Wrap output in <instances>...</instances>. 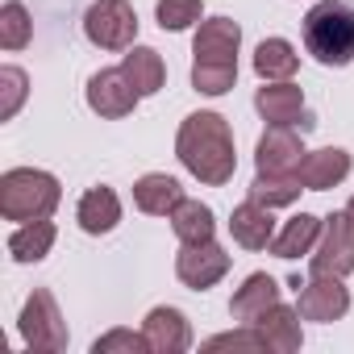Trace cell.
<instances>
[{"instance_id": "obj_26", "label": "cell", "mask_w": 354, "mask_h": 354, "mask_svg": "<svg viewBox=\"0 0 354 354\" xmlns=\"http://www.w3.org/2000/svg\"><path fill=\"white\" fill-rule=\"evenodd\" d=\"M30 34H34V21H30L26 5L21 0H9V5L0 9V46L21 50V46H30Z\"/></svg>"}, {"instance_id": "obj_15", "label": "cell", "mask_w": 354, "mask_h": 354, "mask_svg": "<svg viewBox=\"0 0 354 354\" xmlns=\"http://www.w3.org/2000/svg\"><path fill=\"white\" fill-rule=\"evenodd\" d=\"M230 234H234V242H238V246H246V250H267V246H271V238H275L271 209H267V205H259V201L238 205V209H234V217H230Z\"/></svg>"}, {"instance_id": "obj_25", "label": "cell", "mask_w": 354, "mask_h": 354, "mask_svg": "<svg viewBox=\"0 0 354 354\" xmlns=\"http://www.w3.org/2000/svg\"><path fill=\"white\" fill-rule=\"evenodd\" d=\"M300 192H304L300 175H267V171H259L254 184H250V201H259V205H267V209L292 205Z\"/></svg>"}, {"instance_id": "obj_4", "label": "cell", "mask_w": 354, "mask_h": 354, "mask_svg": "<svg viewBox=\"0 0 354 354\" xmlns=\"http://www.w3.org/2000/svg\"><path fill=\"white\" fill-rule=\"evenodd\" d=\"M63 201V188L50 171L13 167L0 175V213L5 221H46Z\"/></svg>"}, {"instance_id": "obj_11", "label": "cell", "mask_w": 354, "mask_h": 354, "mask_svg": "<svg viewBox=\"0 0 354 354\" xmlns=\"http://www.w3.org/2000/svg\"><path fill=\"white\" fill-rule=\"evenodd\" d=\"M225 271H230V254L213 238L209 242H184L180 259H175V275H180L188 288H196V292L213 288Z\"/></svg>"}, {"instance_id": "obj_30", "label": "cell", "mask_w": 354, "mask_h": 354, "mask_svg": "<svg viewBox=\"0 0 354 354\" xmlns=\"http://www.w3.org/2000/svg\"><path fill=\"white\" fill-rule=\"evenodd\" d=\"M192 21H201V0H158L162 30H188Z\"/></svg>"}, {"instance_id": "obj_31", "label": "cell", "mask_w": 354, "mask_h": 354, "mask_svg": "<svg viewBox=\"0 0 354 354\" xmlns=\"http://www.w3.org/2000/svg\"><path fill=\"white\" fill-rule=\"evenodd\" d=\"M346 221H350V230H354V196H350V205H346Z\"/></svg>"}, {"instance_id": "obj_22", "label": "cell", "mask_w": 354, "mask_h": 354, "mask_svg": "<svg viewBox=\"0 0 354 354\" xmlns=\"http://www.w3.org/2000/svg\"><path fill=\"white\" fill-rule=\"evenodd\" d=\"M171 230H175V238H180V242H209L213 230H217V221H213V209L209 205L184 196L180 205L171 209Z\"/></svg>"}, {"instance_id": "obj_14", "label": "cell", "mask_w": 354, "mask_h": 354, "mask_svg": "<svg viewBox=\"0 0 354 354\" xmlns=\"http://www.w3.org/2000/svg\"><path fill=\"white\" fill-rule=\"evenodd\" d=\"M304 192H325V188H337L346 175H350V154L337 150V146H325V150H313L300 158L296 167Z\"/></svg>"}, {"instance_id": "obj_28", "label": "cell", "mask_w": 354, "mask_h": 354, "mask_svg": "<svg viewBox=\"0 0 354 354\" xmlns=\"http://www.w3.org/2000/svg\"><path fill=\"white\" fill-rule=\"evenodd\" d=\"M205 350H209V354H213V350H250V354H263V350H271V346H267V337H263L254 325H246V329H234V333H217V337H209Z\"/></svg>"}, {"instance_id": "obj_16", "label": "cell", "mask_w": 354, "mask_h": 354, "mask_svg": "<svg viewBox=\"0 0 354 354\" xmlns=\"http://www.w3.org/2000/svg\"><path fill=\"white\" fill-rule=\"evenodd\" d=\"M271 304H279V283L267 275V271H254L238 292H234V300H230V313H234V321H242V325H254Z\"/></svg>"}, {"instance_id": "obj_20", "label": "cell", "mask_w": 354, "mask_h": 354, "mask_svg": "<svg viewBox=\"0 0 354 354\" xmlns=\"http://www.w3.org/2000/svg\"><path fill=\"white\" fill-rule=\"evenodd\" d=\"M321 217H313V213H300V217H292L275 238H271V254L275 259H300V254H313V246H317V238H321Z\"/></svg>"}, {"instance_id": "obj_13", "label": "cell", "mask_w": 354, "mask_h": 354, "mask_svg": "<svg viewBox=\"0 0 354 354\" xmlns=\"http://www.w3.org/2000/svg\"><path fill=\"white\" fill-rule=\"evenodd\" d=\"M304 154H308V150L300 146V138L292 133V125H271V129L259 138L254 162H259V171H267V175H296V167H300Z\"/></svg>"}, {"instance_id": "obj_1", "label": "cell", "mask_w": 354, "mask_h": 354, "mask_svg": "<svg viewBox=\"0 0 354 354\" xmlns=\"http://www.w3.org/2000/svg\"><path fill=\"white\" fill-rule=\"evenodd\" d=\"M175 154H180V162L209 188L230 184L234 171H238L234 138H230V125H225L221 113H192V117H184L180 138H175Z\"/></svg>"}, {"instance_id": "obj_21", "label": "cell", "mask_w": 354, "mask_h": 354, "mask_svg": "<svg viewBox=\"0 0 354 354\" xmlns=\"http://www.w3.org/2000/svg\"><path fill=\"white\" fill-rule=\"evenodd\" d=\"M121 71L129 75V84L138 88V96H154L162 88V80H167V67H162L158 50H150V46H129Z\"/></svg>"}, {"instance_id": "obj_27", "label": "cell", "mask_w": 354, "mask_h": 354, "mask_svg": "<svg viewBox=\"0 0 354 354\" xmlns=\"http://www.w3.org/2000/svg\"><path fill=\"white\" fill-rule=\"evenodd\" d=\"M26 100V71L21 67H0V121H13Z\"/></svg>"}, {"instance_id": "obj_12", "label": "cell", "mask_w": 354, "mask_h": 354, "mask_svg": "<svg viewBox=\"0 0 354 354\" xmlns=\"http://www.w3.org/2000/svg\"><path fill=\"white\" fill-rule=\"evenodd\" d=\"M142 333H146V342H150L154 354H184V350L192 346V325H188V317H184L180 308H167V304H158V308L146 313Z\"/></svg>"}, {"instance_id": "obj_18", "label": "cell", "mask_w": 354, "mask_h": 354, "mask_svg": "<svg viewBox=\"0 0 354 354\" xmlns=\"http://www.w3.org/2000/svg\"><path fill=\"white\" fill-rule=\"evenodd\" d=\"M184 201V188L180 180H171V175H142L133 184V205L150 217H171V209Z\"/></svg>"}, {"instance_id": "obj_23", "label": "cell", "mask_w": 354, "mask_h": 354, "mask_svg": "<svg viewBox=\"0 0 354 354\" xmlns=\"http://www.w3.org/2000/svg\"><path fill=\"white\" fill-rule=\"evenodd\" d=\"M55 246V225L50 221H21V230H13L9 238V254L17 263H42Z\"/></svg>"}, {"instance_id": "obj_5", "label": "cell", "mask_w": 354, "mask_h": 354, "mask_svg": "<svg viewBox=\"0 0 354 354\" xmlns=\"http://www.w3.org/2000/svg\"><path fill=\"white\" fill-rule=\"evenodd\" d=\"M84 34L100 50H129L138 38V13L129 0H96L84 13Z\"/></svg>"}, {"instance_id": "obj_19", "label": "cell", "mask_w": 354, "mask_h": 354, "mask_svg": "<svg viewBox=\"0 0 354 354\" xmlns=\"http://www.w3.org/2000/svg\"><path fill=\"white\" fill-rule=\"evenodd\" d=\"M254 329H259V333L267 337V346H271V350H279V354L300 350V308L271 304V308L254 321Z\"/></svg>"}, {"instance_id": "obj_10", "label": "cell", "mask_w": 354, "mask_h": 354, "mask_svg": "<svg viewBox=\"0 0 354 354\" xmlns=\"http://www.w3.org/2000/svg\"><path fill=\"white\" fill-rule=\"evenodd\" d=\"M296 308L304 321H337L346 317L350 308V292L337 275H313V283H300L296 288Z\"/></svg>"}, {"instance_id": "obj_8", "label": "cell", "mask_w": 354, "mask_h": 354, "mask_svg": "<svg viewBox=\"0 0 354 354\" xmlns=\"http://www.w3.org/2000/svg\"><path fill=\"white\" fill-rule=\"evenodd\" d=\"M254 109H259L263 121H271V125H300V133H308V129L317 125L313 113H308V104H304V92H300L296 84H288V80L263 84V88L254 92Z\"/></svg>"}, {"instance_id": "obj_6", "label": "cell", "mask_w": 354, "mask_h": 354, "mask_svg": "<svg viewBox=\"0 0 354 354\" xmlns=\"http://www.w3.org/2000/svg\"><path fill=\"white\" fill-rule=\"evenodd\" d=\"M21 337L30 350H46V354H59L67 350V321L55 304V296L46 288H34V296L26 300L21 308Z\"/></svg>"}, {"instance_id": "obj_29", "label": "cell", "mask_w": 354, "mask_h": 354, "mask_svg": "<svg viewBox=\"0 0 354 354\" xmlns=\"http://www.w3.org/2000/svg\"><path fill=\"white\" fill-rule=\"evenodd\" d=\"M117 350H125V354H150V342H146V333H133V329H113V333H104V337L92 342V354H117Z\"/></svg>"}, {"instance_id": "obj_3", "label": "cell", "mask_w": 354, "mask_h": 354, "mask_svg": "<svg viewBox=\"0 0 354 354\" xmlns=\"http://www.w3.org/2000/svg\"><path fill=\"white\" fill-rule=\"evenodd\" d=\"M304 50L325 67H346L354 59V5L321 0L304 17Z\"/></svg>"}, {"instance_id": "obj_9", "label": "cell", "mask_w": 354, "mask_h": 354, "mask_svg": "<svg viewBox=\"0 0 354 354\" xmlns=\"http://www.w3.org/2000/svg\"><path fill=\"white\" fill-rule=\"evenodd\" d=\"M138 104V88L129 84V75L121 67H104L88 80V109L117 121V117H129Z\"/></svg>"}, {"instance_id": "obj_24", "label": "cell", "mask_w": 354, "mask_h": 354, "mask_svg": "<svg viewBox=\"0 0 354 354\" xmlns=\"http://www.w3.org/2000/svg\"><path fill=\"white\" fill-rule=\"evenodd\" d=\"M296 67H300V59H296L292 42H283V38H267V42H259V50H254V71H259L267 84H275V80H292Z\"/></svg>"}, {"instance_id": "obj_17", "label": "cell", "mask_w": 354, "mask_h": 354, "mask_svg": "<svg viewBox=\"0 0 354 354\" xmlns=\"http://www.w3.org/2000/svg\"><path fill=\"white\" fill-rule=\"evenodd\" d=\"M75 217H80V230H84V234H109V230H117V221H121V201H117L113 188H88V192L80 196Z\"/></svg>"}, {"instance_id": "obj_7", "label": "cell", "mask_w": 354, "mask_h": 354, "mask_svg": "<svg viewBox=\"0 0 354 354\" xmlns=\"http://www.w3.org/2000/svg\"><path fill=\"white\" fill-rule=\"evenodd\" d=\"M354 271V230L346 221V213L325 217L321 238L313 246V275H337L346 279Z\"/></svg>"}, {"instance_id": "obj_2", "label": "cell", "mask_w": 354, "mask_h": 354, "mask_svg": "<svg viewBox=\"0 0 354 354\" xmlns=\"http://www.w3.org/2000/svg\"><path fill=\"white\" fill-rule=\"evenodd\" d=\"M238 46H242V30L230 17H213L201 21L196 42H192V84L205 96H225L238 80Z\"/></svg>"}]
</instances>
